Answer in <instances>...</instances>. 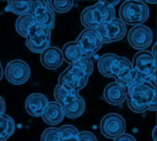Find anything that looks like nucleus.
I'll return each mask as SVG.
<instances>
[{
  "instance_id": "obj_9",
  "label": "nucleus",
  "mask_w": 157,
  "mask_h": 141,
  "mask_svg": "<svg viewBox=\"0 0 157 141\" xmlns=\"http://www.w3.org/2000/svg\"><path fill=\"white\" fill-rule=\"evenodd\" d=\"M96 31H97L102 43H113V42L121 40L125 37L126 25H124L120 20L114 18L109 22L101 25Z\"/></svg>"
},
{
  "instance_id": "obj_23",
  "label": "nucleus",
  "mask_w": 157,
  "mask_h": 141,
  "mask_svg": "<svg viewBox=\"0 0 157 141\" xmlns=\"http://www.w3.org/2000/svg\"><path fill=\"white\" fill-rule=\"evenodd\" d=\"M31 7V1H7V11H11L18 16L28 15Z\"/></svg>"
},
{
  "instance_id": "obj_22",
  "label": "nucleus",
  "mask_w": 157,
  "mask_h": 141,
  "mask_svg": "<svg viewBox=\"0 0 157 141\" xmlns=\"http://www.w3.org/2000/svg\"><path fill=\"white\" fill-rule=\"evenodd\" d=\"M36 25L33 17L28 13V15H23V16H18V18L16 20V23H15V28H16V32L22 36V37H27L29 29Z\"/></svg>"
},
{
  "instance_id": "obj_19",
  "label": "nucleus",
  "mask_w": 157,
  "mask_h": 141,
  "mask_svg": "<svg viewBox=\"0 0 157 141\" xmlns=\"http://www.w3.org/2000/svg\"><path fill=\"white\" fill-rule=\"evenodd\" d=\"M60 51H61L63 60H65L69 64H74V63L78 61L80 59H82L81 51H80V49H78V47L76 45L75 42L66 43Z\"/></svg>"
},
{
  "instance_id": "obj_21",
  "label": "nucleus",
  "mask_w": 157,
  "mask_h": 141,
  "mask_svg": "<svg viewBox=\"0 0 157 141\" xmlns=\"http://www.w3.org/2000/svg\"><path fill=\"white\" fill-rule=\"evenodd\" d=\"M70 70L74 71V72H76V74H78V75H81V76H83V77H87L88 78V76L93 71V63H92L91 59L82 58L78 61L71 64L70 65Z\"/></svg>"
},
{
  "instance_id": "obj_5",
  "label": "nucleus",
  "mask_w": 157,
  "mask_h": 141,
  "mask_svg": "<svg viewBox=\"0 0 157 141\" xmlns=\"http://www.w3.org/2000/svg\"><path fill=\"white\" fill-rule=\"evenodd\" d=\"M150 16V9L144 1L130 0L121 4L119 9V20L124 25H142Z\"/></svg>"
},
{
  "instance_id": "obj_27",
  "label": "nucleus",
  "mask_w": 157,
  "mask_h": 141,
  "mask_svg": "<svg viewBox=\"0 0 157 141\" xmlns=\"http://www.w3.org/2000/svg\"><path fill=\"white\" fill-rule=\"evenodd\" d=\"M77 141H97V139L90 131H81V132H78Z\"/></svg>"
},
{
  "instance_id": "obj_3",
  "label": "nucleus",
  "mask_w": 157,
  "mask_h": 141,
  "mask_svg": "<svg viewBox=\"0 0 157 141\" xmlns=\"http://www.w3.org/2000/svg\"><path fill=\"white\" fill-rule=\"evenodd\" d=\"M117 2H105L101 1L92 6L86 7L81 12V23L86 29H97L101 25L109 22L115 18V9L114 5Z\"/></svg>"
},
{
  "instance_id": "obj_11",
  "label": "nucleus",
  "mask_w": 157,
  "mask_h": 141,
  "mask_svg": "<svg viewBox=\"0 0 157 141\" xmlns=\"http://www.w3.org/2000/svg\"><path fill=\"white\" fill-rule=\"evenodd\" d=\"M31 70L26 61L21 59H15L10 63H7L5 67V76L9 82L12 85H22L27 82L29 78Z\"/></svg>"
},
{
  "instance_id": "obj_20",
  "label": "nucleus",
  "mask_w": 157,
  "mask_h": 141,
  "mask_svg": "<svg viewBox=\"0 0 157 141\" xmlns=\"http://www.w3.org/2000/svg\"><path fill=\"white\" fill-rule=\"evenodd\" d=\"M15 121L6 114H0V141H6L15 131Z\"/></svg>"
},
{
  "instance_id": "obj_17",
  "label": "nucleus",
  "mask_w": 157,
  "mask_h": 141,
  "mask_svg": "<svg viewBox=\"0 0 157 141\" xmlns=\"http://www.w3.org/2000/svg\"><path fill=\"white\" fill-rule=\"evenodd\" d=\"M63 63L61 51L56 47H48L43 53H40V64L49 70L58 69Z\"/></svg>"
},
{
  "instance_id": "obj_31",
  "label": "nucleus",
  "mask_w": 157,
  "mask_h": 141,
  "mask_svg": "<svg viewBox=\"0 0 157 141\" xmlns=\"http://www.w3.org/2000/svg\"><path fill=\"white\" fill-rule=\"evenodd\" d=\"M2 75H4V69H2V66H1V63H0V80L2 78Z\"/></svg>"
},
{
  "instance_id": "obj_10",
  "label": "nucleus",
  "mask_w": 157,
  "mask_h": 141,
  "mask_svg": "<svg viewBox=\"0 0 157 141\" xmlns=\"http://www.w3.org/2000/svg\"><path fill=\"white\" fill-rule=\"evenodd\" d=\"M99 130L104 137L115 139L124 134L125 130V120L121 115L117 113H109L104 115L99 124Z\"/></svg>"
},
{
  "instance_id": "obj_24",
  "label": "nucleus",
  "mask_w": 157,
  "mask_h": 141,
  "mask_svg": "<svg viewBox=\"0 0 157 141\" xmlns=\"http://www.w3.org/2000/svg\"><path fill=\"white\" fill-rule=\"evenodd\" d=\"M60 141H77L78 130L74 125H64L58 129Z\"/></svg>"
},
{
  "instance_id": "obj_15",
  "label": "nucleus",
  "mask_w": 157,
  "mask_h": 141,
  "mask_svg": "<svg viewBox=\"0 0 157 141\" xmlns=\"http://www.w3.org/2000/svg\"><path fill=\"white\" fill-rule=\"evenodd\" d=\"M48 102L49 101L44 94L32 93L26 98V102H25L26 112L32 116L39 118V116H42V113H43L45 105L48 104Z\"/></svg>"
},
{
  "instance_id": "obj_6",
  "label": "nucleus",
  "mask_w": 157,
  "mask_h": 141,
  "mask_svg": "<svg viewBox=\"0 0 157 141\" xmlns=\"http://www.w3.org/2000/svg\"><path fill=\"white\" fill-rule=\"evenodd\" d=\"M82 58L91 59L103 45L96 29H83L75 40Z\"/></svg>"
},
{
  "instance_id": "obj_4",
  "label": "nucleus",
  "mask_w": 157,
  "mask_h": 141,
  "mask_svg": "<svg viewBox=\"0 0 157 141\" xmlns=\"http://www.w3.org/2000/svg\"><path fill=\"white\" fill-rule=\"evenodd\" d=\"M131 66L142 82L156 87V58L151 51H137L132 58Z\"/></svg>"
},
{
  "instance_id": "obj_13",
  "label": "nucleus",
  "mask_w": 157,
  "mask_h": 141,
  "mask_svg": "<svg viewBox=\"0 0 157 141\" xmlns=\"http://www.w3.org/2000/svg\"><path fill=\"white\" fill-rule=\"evenodd\" d=\"M59 104L63 109L64 116H67L71 119L78 118L85 112V101L78 94V92H75V91L70 92Z\"/></svg>"
},
{
  "instance_id": "obj_29",
  "label": "nucleus",
  "mask_w": 157,
  "mask_h": 141,
  "mask_svg": "<svg viewBox=\"0 0 157 141\" xmlns=\"http://www.w3.org/2000/svg\"><path fill=\"white\" fill-rule=\"evenodd\" d=\"M5 109H6V103H5L4 98H2V97H0V114H4Z\"/></svg>"
},
{
  "instance_id": "obj_7",
  "label": "nucleus",
  "mask_w": 157,
  "mask_h": 141,
  "mask_svg": "<svg viewBox=\"0 0 157 141\" xmlns=\"http://www.w3.org/2000/svg\"><path fill=\"white\" fill-rule=\"evenodd\" d=\"M29 15L33 17L36 25L45 27L48 29L54 28L55 26V15L54 11L48 5V1L36 0L31 1Z\"/></svg>"
},
{
  "instance_id": "obj_28",
  "label": "nucleus",
  "mask_w": 157,
  "mask_h": 141,
  "mask_svg": "<svg viewBox=\"0 0 157 141\" xmlns=\"http://www.w3.org/2000/svg\"><path fill=\"white\" fill-rule=\"evenodd\" d=\"M114 141H136V139L130 134H121L120 136L115 137Z\"/></svg>"
},
{
  "instance_id": "obj_16",
  "label": "nucleus",
  "mask_w": 157,
  "mask_h": 141,
  "mask_svg": "<svg viewBox=\"0 0 157 141\" xmlns=\"http://www.w3.org/2000/svg\"><path fill=\"white\" fill-rule=\"evenodd\" d=\"M103 98L112 105H120L126 99V90L117 82H110L103 91Z\"/></svg>"
},
{
  "instance_id": "obj_12",
  "label": "nucleus",
  "mask_w": 157,
  "mask_h": 141,
  "mask_svg": "<svg viewBox=\"0 0 157 141\" xmlns=\"http://www.w3.org/2000/svg\"><path fill=\"white\" fill-rule=\"evenodd\" d=\"M152 39H153L152 31L144 25L134 26L128 33L129 44L134 49H139V51L146 50L150 47V44L152 43Z\"/></svg>"
},
{
  "instance_id": "obj_25",
  "label": "nucleus",
  "mask_w": 157,
  "mask_h": 141,
  "mask_svg": "<svg viewBox=\"0 0 157 141\" xmlns=\"http://www.w3.org/2000/svg\"><path fill=\"white\" fill-rule=\"evenodd\" d=\"M48 5L50 6L53 11L64 13V12H67L72 7V1L71 0H49Z\"/></svg>"
},
{
  "instance_id": "obj_8",
  "label": "nucleus",
  "mask_w": 157,
  "mask_h": 141,
  "mask_svg": "<svg viewBox=\"0 0 157 141\" xmlns=\"http://www.w3.org/2000/svg\"><path fill=\"white\" fill-rule=\"evenodd\" d=\"M26 44L31 51L43 53L50 47V29L34 25L26 37Z\"/></svg>"
},
{
  "instance_id": "obj_2",
  "label": "nucleus",
  "mask_w": 157,
  "mask_h": 141,
  "mask_svg": "<svg viewBox=\"0 0 157 141\" xmlns=\"http://www.w3.org/2000/svg\"><path fill=\"white\" fill-rule=\"evenodd\" d=\"M128 105L135 113H144L146 110H156L157 98H156V87L139 82L128 88L126 93Z\"/></svg>"
},
{
  "instance_id": "obj_26",
  "label": "nucleus",
  "mask_w": 157,
  "mask_h": 141,
  "mask_svg": "<svg viewBox=\"0 0 157 141\" xmlns=\"http://www.w3.org/2000/svg\"><path fill=\"white\" fill-rule=\"evenodd\" d=\"M40 141H60L59 140V132L56 128H48L43 131L40 136Z\"/></svg>"
},
{
  "instance_id": "obj_30",
  "label": "nucleus",
  "mask_w": 157,
  "mask_h": 141,
  "mask_svg": "<svg viewBox=\"0 0 157 141\" xmlns=\"http://www.w3.org/2000/svg\"><path fill=\"white\" fill-rule=\"evenodd\" d=\"M152 139H153V141H157V140H156V128H153V131H152Z\"/></svg>"
},
{
  "instance_id": "obj_1",
  "label": "nucleus",
  "mask_w": 157,
  "mask_h": 141,
  "mask_svg": "<svg viewBox=\"0 0 157 141\" xmlns=\"http://www.w3.org/2000/svg\"><path fill=\"white\" fill-rule=\"evenodd\" d=\"M98 71L105 77H114L115 82L121 85L125 90L135 83L142 82L134 71L131 61L113 53L104 54L98 59Z\"/></svg>"
},
{
  "instance_id": "obj_14",
  "label": "nucleus",
  "mask_w": 157,
  "mask_h": 141,
  "mask_svg": "<svg viewBox=\"0 0 157 141\" xmlns=\"http://www.w3.org/2000/svg\"><path fill=\"white\" fill-rule=\"evenodd\" d=\"M87 81H88L87 77H83V76L76 74V72L71 71L70 67H67V69L64 70V71L61 72V75L59 76L58 85L63 86V87L66 88V90L78 92L80 90H82V88L87 85Z\"/></svg>"
},
{
  "instance_id": "obj_18",
  "label": "nucleus",
  "mask_w": 157,
  "mask_h": 141,
  "mask_svg": "<svg viewBox=\"0 0 157 141\" xmlns=\"http://www.w3.org/2000/svg\"><path fill=\"white\" fill-rule=\"evenodd\" d=\"M43 120L49 125H58L64 119V113L59 103L56 102H48L45 105L43 113H42Z\"/></svg>"
}]
</instances>
